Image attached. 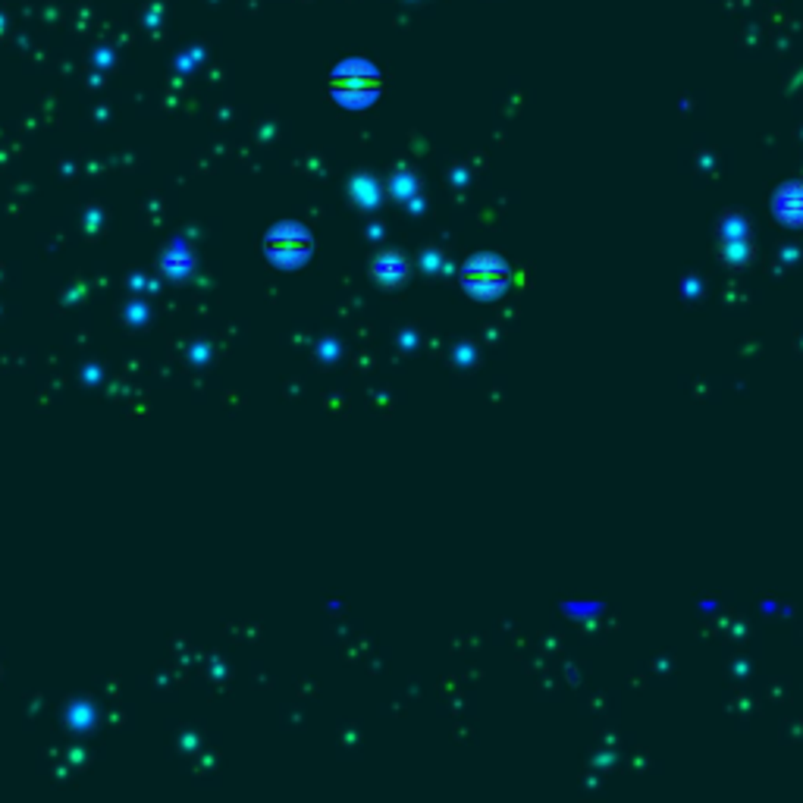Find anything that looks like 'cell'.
<instances>
[{
    "label": "cell",
    "instance_id": "cell-3",
    "mask_svg": "<svg viewBox=\"0 0 803 803\" xmlns=\"http://www.w3.org/2000/svg\"><path fill=\"white\" fill-rule=\"evenodd\" d=\"M390 274H392V280H402V276H405V258H402V254L390 251L377 261V276L390 280Z\"/></svg>",
    "mask_w": 803,
    "mask_h": 803
},
{
    "label": "cell",
    "instance_id": "cell-1",
    "mask_svg": "<svg viewBox=\"0 0 803 803\" xmlns=\"http://www.w3.org/2000/svg\"><path fill=\"white\" fill-rule=\"evenodd\" d=\"M502 280H506V270L499 267V261H490V258H477V261H471V267H467V282H471L477 292H490V289H496Z\"/></svg>",
    "mask_w": 803,
    "mask_h": 803
},
{
    "label": "cell",
    "instance_id": "cell-2",
    "mask_svg": "<svg viewBox=\"0 0 803 803\" xmlns=\"http://www.w3.org/2000/svg\"><path fill=\"white\" fill-rule=\"evenodd\" d=\"M305 251V235L296 229H280L274 235V254H298Z\"/></svg>",
    "mask_w": 803,
    "mask_h": 803
}]
</instances>
